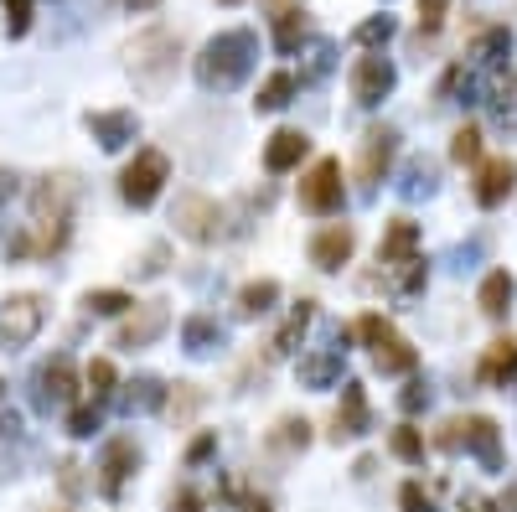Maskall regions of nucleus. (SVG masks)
<instances>
[{
  "label": "nucleus",
  "mask_w": 517,
  "mask_h": 512,
  "mask_svg": "<svg viewBox=\"0 0 517 512\" xmlns=\"http://www.w3.org/2000/svg\"><path fill=\"white\" fill-rule=\"evenodd\" d=\"M42 326H47V300H42V295L21 290V295L0 300V347H6V352L32 347Z\"/></svg>",
  "instance_id": "0eeeda50"
},
{
  "label": "nucleus",
  "mask_w": 517,
  "mask_h": 512,
  "mask_svg": "<svg viewBox=\"0 0 517 512\" xmlns=\"http://www.w3.org/2000/svg\"><path fill=\"white\" fill-rule=\"evenodd\" d=\"M393 83H399V68H393L383 52H373V57H362V63L352 68V99L362 109H373V104H383L393 94Z\"/></svg>",
  "instance_id": "9b49d317"
},
{
  "label": "nucleus",
  "mask_w": 517,
  "mask_h": 512,
  "mask_svg": "<svg viewBox=\"0 0 517 512\" xmlns=\"http://www.w3.org/2000/svg\"><path fill=\"white\" fill-rule=\"evenodd\" d=\"M78 471H83L78 461H63V487H68V492H78V487H83V476H78Z\"/></svg>",
  "instance_id": "8fccbe9b"
},
{
  "label": "nucleus",
  "mask_w": 517,
  "mask_h": 512,
  "mask_svg": "<svg viewBox=\"0 0 517 512\" xmlns=\"http://www.w3.org/2000/svg\"><path fill=\"white\" fill-rule=\"evenodd\" d=\"M83 388H88V399H94V404L114 399V388H119V373H114V363H109V357H94V363L83 368Z\"/></svg>",
  "instance_id": "7c9ffc66"
},
{
  "label": "nucleus",
  "mask_w": 517,
  "mask_h": 512,
  "mask_svg": "<svg viewBox=\"0 0 517 512\" xmlns=\"http://www.w3.org/2000/svg\"><path fill=\"white\" fill-rule=\"evenodd\" d=\"M445 11H450V0H419V26H424V32H440Z\"/></svg>",
  "instance_id": "a18cd8bd"
},
{
  "label": "nucleus",
  "mask_w": 517,
  "mask_h": 512,
  "mask_svg": "<svg viewBox=\"0 0 517 512\" xmlns=\"http://www.w3.org/2000/svg\"><path fill=\"white\" fill-rule=\"evenodd\" d=\"M135 466H140V445L130 435H114L104 445V461H99V492L119 497V492H125V481L135 476Z\"/></svg>",
  "instance_id": "4468645a"
},
{
  "label": "nucleus",
  "mask_w": 517,
  "mask_h": 512,
  "mask_svg": "<svg viewBox=\"0 0 517 512\" xmlns=\"http://www.w3.org/2000/svg\"><path fill=\"white\" fill-rule=\"evenodd\" d=\"M212 456H218V430H202V435L187 445V456H181V461H187V466H202V461H212Z\"/></svg>",
  "instance_id": "37998d69"
},
{
  "label": "nucleus",
  "mask_w": 517,
  "mask_h": 512,
  "mask_svg": "<svg viewBox=\"0 0 517 512\" xmlns=\"http://www.w3.org/2000/svg\"><path fill=\"white\" fill-rule=\"evenodd\" d=\"M166 182H171V161H166V150H156V145H145V150H135V161L119 171V197H125L130 207H150L161 192H166Z\"/></svg>",
  "instance_id": "423d86ee"
},
{
  "label": "nucleus",
  "mask_w": 517,
  "mask_h": 512,
  "mask_svg": "<svg viewBox=\"0 0 517 512\" xmlns=\"http://www.w3.org/2000/svg\"><path fill=\"white\" fill-rule=\"evenodd\" d=\"M352 254H357V228L352 223H331L311 238V264L321 275H337L342 264H352Z\"/></svg>",
  "instance_id": "2eb2a0df"
},
{
  "label": "nucleus",
  "mask_w": 517,
  "mask_h": 512,
  "mask_svg": "<svg viewBox=\"0 0 517 512\" xmlns=\"http://www.w3.org/2000/svg\"><path fill=\"white\" fill-rule=\"evenodd\" d=\"M73 202H78V182L68 171L42 176L32 187V228H26V244H32L37 259H52L68 249L73 238Z\"/></svg>",
  "instance_id": "f257e3e1"
},
{
  "label": "nucleus",
  "mask_w": 517,
  "mask_h": 512,
  "mask_svg": "<svg viewBox=\"0 0 517 512\" xmlns=\"http://www.w3.org/2000/svg\"><path fill=\"white\" fill-rule=\"evenodd\" d=\"M440 450H471V456L486 466V471H502V435L486 414H466V419H450V425H440L435 435Z\"/></svg>",
  "instance_id": "20e7f679"
},
{
  "label": "nucleus",
  "mask_w": 517,
  "mask_h": 512,
  "mask_svg": "<svg viewBox=\"0 0 517 512\" xmlns=\"http://www.w3.org/2000/svg\"><path fill=\"white\" fill-rule=\"evenodd\" d=\"M388 37H393V16H368V21H362L357 32H352L357 47H383Z\"/></svg>",
  "instance_id": "e433bc0d"
},
{
  "label": "nucleus",
  "mask_w": 517,
  "mask_h": 512,
  "mask_svg": "<svg viewBox=\"0 0 517 512\" xmlns=\"http://www.w3.org/2000/svg\"><path fill=\"white\" fill-rule=\"evenodd\" d=\"M223 6H238V0H223Z\"/></svg>",
  "instance_id": "6e6d98bb"
},
{
  "label": "nucleus",
  "mask_w": 517,
  "mask_h": 512,
  "mask_svg": "<svg viewBox=\"0 0 517 512\" xmlns=\"http://www.w3.org/2000/svg\"><path fill=\"white\" fill-rule=\"evenodd\" d=\"M414 249H419V223H409V218H393L388 228H383V244H378V264H404V259H414Z\"/></svg>",
  "instance_id": "5701e85b"
},
{
  "label": "nucleus",
  "mask_w": 517,
  "mask_h": 512,
  "mask_svg": "<svg viewBox=\"0 0 517 512\" xmlns=\"http://www.w3.org/2000/svg\"><path fill=\"white\" fill-rule=\"evenodd\" d=\"M517 378V337H497L481 357V383H507Z\"/></svg>",
  "instance_id": "393cba45"
},
{
  "label": "nucleus",
  "mask_w": 517,
  "mask_h": 512,
  "mask_svg": "<svg viewBox=\"0 0 517 512\" xmlns=\"http://www.w3.org/2000/svg\"><path fill=\"white\" fill-rule=\"evenodd\" d=\"M342 161L337 156H321L306 176H300V207L316 218H331V213H342Z\"/></svg>",
  "instance_id": "1a4fd4ad"
},
{
  "label": "nucleus",
  "mask_w": 517,
  "mask_h": 512,
  "mask_svg": "<svg viewBox=\"0 0 517 512\" xmlns=\"http://www.w3.org/2000/svg\"><path fill=\"white\" fill-rule=\"evenodd\" d=\"M373 430V409H368V394H362V383H342V404L337 414H331V440H357V435H368Z\"/></svg>",
  "instance_id": "dca6fc26"
},
{
  "label": "nucleus",
  "mask_w": 517,
  "mask_h": 512,
  "mask_svg": "<svg viewBox=\"0 0 517 512\" xmlns=\"http://www.w3.org/2000/svg\"><path fill=\"white\" fill-rule=\"evenodd\" d=\"M83 311L88 316H125V311H135V295H125V290H88Z\"/></svg>",
  "instance_id": "2f4dec72"
},
{
  "label": "nucleus",
  "mask_w": 517,
  "mask_h": 512,
  "mask_svg": "<svg viewBox=\"0 0 517 512\" xmlns=\"http://www.w3.org/2000/svg\"><path fill=\"white\" fill-rule=\"evenodd\" d=\"M166 394H171V388L156 373H140V378L114 388V399H119V409H125V414H156V409H166Z\"/></svg>",
  "instance_id": "aec40b11"
},
{
  "label": "nucleus",
  "mask_w": 517,
  "mask_h": 512,
  "mask_svg": "<svg viewBox=\"0 0 517 512\" xmlns=\"http://www.w3.org/2000/svg\"><path fill=\"white\" fill-rule=\"evenodd\" d=\"M223 342H228V331H223V321H218V316L197 311V316L181 321V347H187L192 357H212Z\"/></svg>",
  "instance_id": "412c9836"
},
{
  "label": "nucleus",
  "mask_w": 517,
  "mask_h": 512,
  "mask_svg": "<svg viewBox=\"0 0 517 512\" xmlns=\"http://www.w3.org/2000/svg\"><path fill=\"white\" fill-rule=\"evenodd\" d=\"M166 259H171V244H150V249L140 254V264H135V275H140V280L166 275Z\"/></svg>",
  "instance_id": "a19ab883"
},
{
  "label": "nucleus",
  "mask_w": 517,
  "mask_h": 512,
  "mask_svg": "<svg viewBox=\"0 0 517 512\" xmlns=\"http://www.w3.org/2000/svg\"><path fill=\"white\" fill-rule=\"evenodd\" d=\"M316 321V300H295V311H290V321L275 331V342H269V357H290L295 347H300V337H306V326Z\"/></svg>",
  "instance_id": "b1692460"
},
{
  "label": "nucleus",
  "mask_w": 517,
  "mask_h": 512,
  "mask_svg": "<svg viewBox=\"0 0 517 512\" xmlns=\"http://www.w3.org/2000/svg\"><path fill=\"white\" fill-rule=\"evenodd\" d=\"M476 306H481L486 316H507V306H512V275H507V269H492V275L481 280Z\"/></svg>",
  "instance_id": "bb28decb"
},
{
  "label": "nucleus",
  "mask_w": 517,
  "mask_h": 512,
  "mask_svg": "<svg viewBox=\"0 0 517 512\" xmlns=\"http://www.w3.org/2000/svg\"><path fill=\"white\" fill-rule=\"evenodd\" d=\"M275 300H280V285H275V280H249V285L238 290V316L254 321V316H264L269 306H275Z\"/></svg>",
  "instance_id": "c85d7f7f"
},
{
  "label": "nucleus",
  "mask_w": 517,
  "mask_h": 512,
  "mask_svg": "<svg viewBox=\"0 0 517 512\" xmlns=\"http://www.w3.org/2000/svg\"><path fill=\"white\" fill-rule=\"evenodd\" d=\"M254 57H259V37L249 26H233V32H218L202 52H197V83L207 94H233V88L254 73Z\"/></svg>",
  "instance_id": "f03ea898"
},
{
  "label": "nucleus",
  "mask_w": 517,
  "mask_h": 512,
  "mask_svg": "<svg viewBox=\"0 0 517 512\" xmlns=\"http://www.w3.org/2000/svg\"><path fill=\"white\" fill-rule=\"evenodd\" d=\"M11 192H16V176H11V171H6V166H0V202H6V197H11Z\"/></svg>",
  "instance_id": "3c124183"
},
{
  "label": "nucleus",
  "mask_w": 517,
  "mask_h": 512,
  "mask_svg": "<svg viewBox=\"0 0 517 512\" xmlns=\"http://www.w3.org/2000/svg\"><path fill=\"white\" fill-rule=\"evenodd\" d=\"M243 512H275V507H269V497H243Z\"/></svg>",
  "instance_id": "603ef678"
},
{
  "label": "nucleus",
  "mask_w": 517,
  "mask_h": 512,
  "mask_svg": "<svg viewBox=\"0 0 517 512\" xmlns=\"http://www.w3.org/2000/svg\"><path fill=\"white\" fill-rule=\"evenodd\" d=\"M78 368H73V357L68 352H57L52 363H42V373H37V409H73V399H78Z\"/></svg>",
  "instance_id": "9d476101"
},
{
  "label": "nucleus",
  "mask_w": 517,
  "mask_h": 512,
  "mask_svg": "<svg viewBox=\"0 0 517 512\" xmlns=\"http://www.w3.org/2000/svg\"><path fill=\"white\" fill-rule=\"evenodd\" d=\"M295 88H300L295 73H269V78L259 83V94H254V109H259V114H280V109L295 99Z\"/></svg>",
  "instance_id": "a878e982"
},
{
  "label": "nucleus",
  "mask_w": 517,
  "mask_h": 512,
  "mask_svg": "<svg viewBox=\"0 0 517 512\" xmlns=\"http://www.w3.org/2000/svg\"><path fill=\"white\" fill-rule=\"evenodd\" d=\"M326 73H331V42H311V63H306V73H300V83H316Z\"/></svg>",
  "instance_id": "c03bdc74"
},
{
  "label": "nucleus",
  "mask_w": 517,
  "mask_h": 512,
  "mask_svg": "<svg viewBox=\"0 0 517 512\" xmlns=\"http://www.w3.org/2000/svg\"><path fill=\"white\" fill-rule=\"evenodd\" d=\"M99 430V404H78V409H68V435L73 440H88Z\"/></svg>",
  "instance_id": "ea45409f"
},
{
  "label": "nucleus",
  "mask_w": 517,
  "mask_h": 512,
  "mask_svg": "<svg viewBox=\"0 0 517 512\" xmlns=\"http://www.w3.org/2000/svg\"><path fill=\"white\" fill-rule=\"evenodd\" d=\"M352 337L362 342V347H373V363H378V373H414V347L393 331V321L388 316H378V311H368V316H357V326H352Z\"/></svg>",
  "instance_id": "39448f33"
},
{
  "label": "nucleus",
  "mask_w": 517,
  "mask_h": 512,
  "mask_svg": "<svg viewBox=\"0 0 517 512\" xmlns=\"http://www.w3.org/2000/svg\"><path fill=\"white\" fill-rule=\"evenodd\" d=\"M311 445V419H300V414H285L275 430H269V450H285V456H295V450H306Z\"/></svg>",
  "instance_id": "cd10ccee"
},
{
  "label": "nucleus",
  "mask_w": 517,
  "mask_h": 512,
  "mask_svg": "<svg viewBox=\"0 0 517 512\" xmlns=\"http://www.w3.org/2000/svg\"><path fill=\"white\" fill-rule=\"evenodd\" d=\"M166 512H207V502H202L197 487H176L171 502H166Z\"/></svg>",
  "instance_id": "49530a36"
},
{
  "label": "nucleus",
  "mask_w": 517,
  "mask_h": 512,
  "mask_svg": "<svg viewBox=\"0 0 517 512\" xmlns=\"http://www.w3.org/2000/svg\"><path fill=\"white\" fill-rule=\"evenodd\" d=\"M125 6H130V11H156L161 0H125Z\"/></svg>",
  "instance_id": "5fc2aeb1"
},
{
  "label": "nucleus",
  "mask_w": 517,
  "mask_h": 512,
  "mask_svg": "<svg viewBox=\"0 0 517 512\" xmlns=\"http://www.w3.org/2000/svg\"><path fill=\"white\" fill-rule=\"evenodd\" d=\"M404 197H430L435 192V161H409V171H404V187H399Z\"/></svg>",
  "instance_id": "f704fd0d"
},
{
  "label": "nucleus",
  "mask_w": 517,
  "mask_h": 512,
  "mask_svg": "<svg viewBox=\"0 0 517 512\" xmlns=\"http://www.w3.org/2000/svg\"><path fill=\"white\" fill-rule=\"evenodd\" d=\"M399 507L404 512H435V497L424 492V481H404V487H399Z\"/></svg>",
  "instance_id": "79ce46f5"
},
{
  "label": "nucleus",
  "mask_w": 517,
  "mask_h": 512,
  "mask_svg": "<svg viewBox=\"0 0 517 512\" xmlns=\"http://www.w3.org/2000/svg\"><path fill=\"white\" fill-rule=\"evenodd\" d=\"M450 161H461V166L481 161V130L476 125H461V130L450 135Z\"/></svg>",
  "instance_id": "c9c22d12"
},
{
  "label": "nucleus",
  "mask_w": 517,
  "mask_h": 512,
  "mask_svg": "<svg viewBox=\"0 0 517 512\" xmlns=\"http://www.w3.org/2000/svg\"><path fill=\"white\" fill-rule=\"evenodd\" d=\"M295 378L306 383V388L342 383V347H316V352H306V357L295 363Z\"/></svg>",
  "instance_id": "4be33fe9"
},
{
  "label": "nucleus",
  "mask_w": 517,
  "mask_h": 512,
  "mask_svg": "<svg viewBox=\"0 0 517 512\" xmlns=\"http://www.w3.org/2000/svg\"><path fill=\"white\" fill-rule=\"evenodd\" d=\"M507 47H512V37L502 32V26H492V32H481V37H476V57H481V63H502Z\"/></svg>",
  "instance_id": "4c0bfd02"
},
{
  "label": "nucleus",
  "mask_w": 517,
  "mask_h": 512,
  "mask_svg": "<svg viewBox=\"0 0 517 512\" xmlns=\"http://www.w3.org/2000/svg\"><path fill=\"white\" fill-rule=\"evenodd\" d=\"M166 326H171V311H166V300H145V306H135V316L119 326V337L114 347H125V352H140L150 342H161L166 337Z\"/></svg>",
  "instance_id": "f8f14e48"
},
{
  "label": "nucleus",
  "mask_w": 517,
  "mask_h": 512,
  "mask_svg": "<svg viewBox=\"0 0 517 512\" xmlns=\"http://www.w3.org/2000/svg\"><path fill=\"white\" fill-rule=\"evenodd\" d=\"M393 156H399V135H393L388 125L368 130V135H362V156H357V182L373 192V187L383 182V176H388Z\"/></svg>",
  "instance_id": "ddd939ff"
},
{
  "label": "nucleus",
  "mask_w": 517,
  "mask_h": 512,
  "mask_svg": "<svg viewBox=\"0 0 517 512\" xmlns=\"http://www.w3.org/2000/svg\"><path fill=\"white\" fill-rule=\"evenodd\" d=\"M512 187H517V161L512 156H492V161H481L471 197H476V207H502L512 197Z\"/></svg>",
  "instance_id": "a211bd4d"
},
{
  "label": "nucleus",
  "mask_w": 517,
  "mask_h": 512,
  "mask_svg": "<svg viewBox=\"0 0 517 512\" xmlns=\"http://www.w3.org/2000/svg\"><path fill=\"white\" fill-rule=\"evenodd\" d=\"M0 388H6V383H0Z\"/></svg>",
  "instance_id": "4d7b16f0"
},
{
  "label": "nucleus",
  "mask_w": 517,
  "mask_h": 512,
  "mask_svg": "<svg viewBox=\"0 0 517 512\" xmlns=\"http://www.w3.org/2000/svg\"><path fill=\"white\" fill-rule=\"evenodd\" d=\"M83 125H88V135H94L104 150H125V145L140 135L135 109H88V114H83Z\"/></svg>",
  "instance_id": "f3484780"
},
{
  "label": "nucleus",
  "mask_w": 517,
  "mask_h": 512,
  "mask_svg": "<svg viewBox=\"0 0 517 512\" xmlns=\"http://www.w3.org/2000/svg\"><path fill=\"white\" fill-rule=\"evenodd\" d=\"M306 32H311L306 11H295V6H280V16H275V47H280V52H295L300 42H306Z\"/></svg>",
  "instance_id": "c756f323"
},
{
  "label": "nucleus",
  "mask_w": 517,
  "mask_h": 512,
  "mask_svg": "<svg viewBox=\"0 0 517 512\" xmlns=\"http://www.w3.org/2000/svg\"><path fill=\"white\" fill-rule=\"evenodd\" d=\"M171 223L176 233L187 238V244H218L223 238V202L218 197H207V192H181L176 207H171Z\"/></svg>",
  "instance_id": "6e6552de"
},
{
  "label": "nucleus",
  "mask_w": 517,
  "mask_h": 512,
  "mask_svg": "<svg viewBox=\"0 0 517 512\" xmlns=\"http://www.w3.org/2000/svg\"><path fill=\"white\" fill-rule=\"evenodd\" d=\"M388 450H393V456H399V461L419 466V461H424V435H419L414 425H399V430L388 435Z\"/></svg>",
  "instance_id": "72a5a7b5"
},
{
  "label": "nucleus",
  "mask_w": 517,
  "mask_h": 512,
  "mask_svg": "<svg viewBox=\"0 0 517 512\" xmlns=\"http://www.w3.org/2000/svg\"><path fill=\"white\" fill-rule=\"evenodd\" d=\"M0 435H6V440H21V414L6 409V404H0Z\"/></svg>",
  "instance_id": "09e8293b"
},
{
  "label": "nucleus",
  "mask_w": 517,
  "mask_h": 512,
  "mask_svg": "<svg viewBox=\"0 0 517 512\" xmlns=\"http://www.w3.org/2000/svg\"><path fill=\"white\" fill-rule=\"evenodd\" d=\"M388 275H393V280H388V285H393V295H419V290H424V280H430V269H424V259L414 254V259H404V264H393Z\"/></svg>",
  "instance_id": "473e14b6"
},
{
  "label": "nucleus",
  "mask_w": 517,
  "mask_h": 512,
  "mask_svg": "<svg viewBox=\"0 0 517 512\" xmlns=\"http://www.w3.org/2000/svg\"><path fill=\"white\" fill-rule=\"evenodd\" d=\"M424 404H430V388H424V383H409L404 394H399V409H404V414H419Z\"/></svg>",
  "instance_id": "de8ad7c7"
},
{
  "label": "nucleus",
  "mask_w": 517,
  "mask_h": 512,
  "mask_svg": "<svg viewBox=\"0 0 517 512\" xmlns=\"http://www.w3.org/2000/svg\"><path fill=\"white\" fill-rule=\"evenodd\" d=\"M32 11H37V0H6V32L26 37L32 32Z\"/></svg>",
  "instance_id": "58836bf2"
},
{
  "label": "nucleus",
  "mask_w": 517,
  "mask_h": 512,
  "mask_svg": "<svg viewBox=\"0 0 517 512\" xmlns=\"http://www.w3.org/2000/svg\"><path fill=\"white\" fill-rule=\"evenodd\" d=\"M306 156H311V135L306 130H275V135H269V145H264V171L269 176H285Z\"/></svg>",
  "instance_id": "6ab92c4d"
},
{
  "label": "nucleus",
  "mask_w": 517,
  "mask_h": 512,
  "mask_svg": "<svg viewBox=\"0 0 517 512\" xmlns=\"http://www.w3.org/2000/svg\"><path fill=\"white\" fill-rule=\"evenodd\" d=\"M176 63H181V37L166 32V26H145V32L125 47V68H130L135 88H140V94H150V99H161L166 88H171Z\"/></svg>",
  "instance_id": "7ed1b4c3"
},
{
  "label": "nucleus",
  "mask_w": 517,
  "mask_h": 512,
  "mask_svg": "<svg viewBox=\"0 0 517 512\" xmlns=\"http://www.w3.org/2000/svg\"><path fill=\"white\" fill-rule=\"evenodd\" d=\"M497 512H517V487H507V497H497Z\"/></svg>",
  "instance_id": "864d4df0"
}]
</instances>
